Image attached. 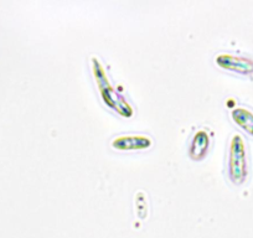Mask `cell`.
<instances>
[{
	"label": "cell",
	"instance_id": "6",
	"mask_svg": "<svg viewBox=\"0 0 253 238\" xmlns=\"http://www.w3.org/2000/svg\"><path fill=\"white\" fill-rule=\"evenodd\" d=\"M233 122L248 134L253 135V112L245 107H235L231 111Z\"/></svg>",
	"mask_w": 253,
	"mask_h": 238
},
{
	"label": "cell",
	"instance_id": "5",
	"mask_svg": "<svg viewBox=\"0 0 253 238\" xmlns=\"http://www.w3.org/2000/svg\"><path fill=\"white\" fill-rule=\"evenodd\" d=\"M210 134L205 129H199L194 134L189 147V155L193 160H201L208 154L210 147Z\"/></svg>",
	"mask_w": 253,
	"mask_h": 238
},
{
	"label": "cell",
	"instance_id": "1",
	"mask_svg": "<svg viewBox=\"0 0 253 238\" xmlns=\"http://www.w3.org/2000/svg\"><path fill=\"white\" fill-rule=\"evenodd\" d=\"M91 67L94 81H96L99 94H101L102 101L104 102V104H106L107 107H109L112 111L121 114L122 117H126V118L132 117L134 109L130 106L129 102L126 101V99L124 98L119 92H117V89L112 86V83L109 82L108 75H107L106 72V69H104V66L102 65V62L99 61L98 58H91Z\"/></svg>",
	"mask_w": 253,
	"mask_h": 238
},
{
	"label": "cell",
	"instance_id": "4",
	"mask_svg": "<svg viewBox=\"0 0 253 238\" xmlns=\"http://www.w3.org/2000/svg\"><path fill=\"white\" fill-rule=\"evenodd\" d=\"M153 140L148 135L143 134H124L116 137L111 142L113 149L119 152H133V150H144L152 147Z\"/></svg>",
	"mask_w": 253,
	"mask_h": 238
},
{
	"label": "cell",
	"instance_id": "3",
	"mask_svg": "<svg viewBox=\"0 0 253 238\" xmlns=\"http://www.w3.org/2000/svg\"><path fill=\"white\" fill-rule=\"evenodd\" d=\"M215 62L218 67L227 71L237 72L242 75H250L253 72V61L251 58L232 53H218L215 57Z\"/></svg>",
	"mask_w": 253,
	"mask_h": 238
},
{
	"label": "cell",
	"instance_id": "2",
	"mask_svg": "<svg viewBox=\"0 0 253 238\" xmlns=\"http://www.w3.org/2000/svg\"><path fill=\"white\" fill-rule=\"evenodd\" d=\"M248 174L247 153L242 135L235 133L228 149V177L235 185H241Z\"/></svg>",
	"mask_w": 253,
	"mask_h": 238
}]
</instances>
